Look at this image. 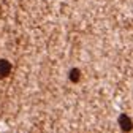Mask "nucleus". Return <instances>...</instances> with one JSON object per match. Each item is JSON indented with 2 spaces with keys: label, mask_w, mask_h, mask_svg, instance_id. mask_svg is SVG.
Masks as SVG:
<instances>
[{
  "label": "nucleus",
  "mask_w": 133,
  "mask_h": 133,
  "mask_svg": "<svg viewBox=\"0 0 133 133\" xmlns=\"http://www.w3.org/2000/svg\"><path fill=\"white\" fill-rule=\"evenodd\" d=\"M11 73V63L6 59H0V79L6 78Z\"/></svg>",
  "instance_id": "obj_1"
},
{
  "label": "nucleus",
  "mask_w": 133,
  "mask_h": 133,
  "mask_svg": "<svg viewBox=\"0 0 133 133\" xmlns=\"http://www.w3.org/2000/svg\"><path fill=\"white\" fill-rule=\"evenodd\" d=\"M119 125L124 131H130L131 130V119H130V116L127 114H121L119 116Z\"/></svg>",
  "instance_id": "obj_2"
},
{
  "label": "nucleus",
  "mask_w": 133,
  "mask_h": 133,
  "mask_svg": "<svg viewBox=\"0 0 133 133\" xmlns=\"http://www.w3.org/2000/svg\"><path fill=\"white\" fill-rule=\"evenodd\" d=\"M68 78H70V81H71V82H78V81H79V78H81V71H79L78 68H71V70H70Z\"/></svg>",
  "instance_id": "obj_3"
}]
</instances>
